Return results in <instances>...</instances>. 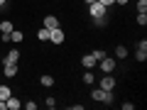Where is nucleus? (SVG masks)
Segmentation results:
<instances>
[{
    "instance_id": "f257e3e1",
    "label": "nucleus",
    "mask_w": 147,
    "mask_h": 110,
    "mask_svg": "<svg viewBox=\"0 0 147 110\" xmlns=\"http://www.w3.org/2000/svg\"><path fill=\"white\" fill-rule=\"evenodd\" d=\"M88 12H91V17H93L96 25H103V22H105V5H103V3H98V0L91 3V5H88Z\"/></svg>"
},
{
    "instance_id": "f03ea898",
    "label": "nucleus",
    "mask_w": 147,
    "mask_h": 110,
    "mask_svg": "<svg viewBox=\"0 0 147 110\" xmlns=\"http://www.w3.org/2000/svg\"><path fill=\"white\" fill-rule=\"evenodd\" d=\"M98 66L103 68V73H113V71H115V66H118V61H115L113 56H103V59L98 61Z\"/></svg>"
},
{
    "instance_id": "7ed1b4c3",
    "label": "nucleus",
    "mask_w": 147,
    "mask_h": 110,
    "mask_svg": "<svg viewBox=\"0 0 147 110\" xmlns=\"http://www.w3.org/2000/svg\"><path fill=\"white\" fill-rule=\"evenodd\" d=\"M15 30V25H12L10 20H3L0 22V34H3V42H10V32Z\"/></svg>"
},
{
    "instance_id": "20e7f679",
    "label": "nucleus",
    "mask_w": 147,
    "mask_h": 110,
    "mask_svg": "<svg viewBox=\"0 0 147 110\" xmlns=\"http://www.w3.org/2000/svg\"><path fill=\"white\" fill-rule=\"evenodd\" d=\"M49 42H52V44H61L64 42V30H61V27L49 30Z\"/></svg>"
},
{
    "instance_id": "39448f33",
    "label": "nucleus",
    "mask_w": 147,
    "mask_h": 110,
    "mask_svg": "<svg viewBox=\"0 0 147 110\" xmlns=\"http://www.w3.org/2000/svg\"><path fill=\"white\" fill-rule=\"evenodd\" d=\"M135 59H137V61H145V59H147V42H145V39H142V42H137Z\"/></svg>"
},
{
    "instance_id": "423d86ee",
    "label": "nucleus",
    "mask_w": 147,
    "mask_h": 110,
    "mask_svg": "<svg viewBox=\"0 0 147 110\" xmlns=\"http://www.w3.org/2000/svg\"><path fill=\"white\" fill-rule=\"evenodd\" d=\"M100 88H103V91H113V88H115V78H113L110 73H105L103 78H100Z\"/></svg>"
},
{
    "instance_id": "0eeeda50",
    "label": "nucleus",
    "mask_w": 147,
    "mask_h": 110,
    "mask_svg": "<svg viewBox=\"0 0 147 110\" xmlns=\"http://www.w3.org/2000/svg\"><path fill=\"white\" fill-rule=\"evenodd\" d=\"M17 61H20V49H10L3 59V64H17Z\"/></svg>"
},
{
    "instance_id": "6e6552de",
    "label": "nucleus",
    "mask_w": 147,
    "mask_h": 110,
    "mask_svg": "<svg viewBox=\"0 0 147 110\" xmlns=\"http://www.w3.org/2000/svg\"><path fill=\"white\" fill-rule=\"evenodd\" d=\"M5 103H7V110H20V108H22V100H20V98H15V95H10Z\"/></svg>"
},
{
    "instance_id": "1a4fd4ad",
    "label": "nucleus",
    "mask_w": 147,
    "mask_h": 110,
    "mask_svg": "<svg viewBox=\"0 0 147 110\" xmlns=\"http://www.w3.org/2000/svg\"><path fill=\"white\" fill-rule=\"evenodd\" d=\"M3 71L7 78H12V76H17V64H3Z\"/></svg>"
},
{
    "instance_id": "9d476101",
    "label": "nucleus",
    "mask_w": 147,
    "mask_h": 110,
    "mask_svg": "<svg viewBox=\"0 0 147 110\" xmlns=\"http://www.w3.org/2000/svg\"><path fill=\"white\" fill-rule=\"evenodd\" d=\"M81 64H84V68H93V66H98V61L93 59V54H86V56L81 59Z\"/></svg>"
},
{
    "instance_id": "9b49d317",
    "label": "nucleus",
    "mask_w": 147,
    "mask_h": 110,
    "mask_svg": "<svg viewBox=\"0 0 147 110\" xmlns=\"http://www.w3.org/2000/svg\"><path fill=\"white\" fill-rule=\"evenodd\" d=\"M44 27H47V30H54V27H61V25H59V20L54 15H47L44 17Z\"/></svg>"
},
{
    "instance_id": "f8f14e48",
    "label": "nucleus",
    "mask_w": 147,
    "mask_h": 110,
    "mask_svg": "<svg viewBox=\"0 0 147 110\" xmlns=\"http://www.w3.org/2000/svg\"><path fill=\"white\" fill-rule=\"evenodd\" d=\"M22 39H25V34H22L20 30H12V32H10V42H12V44H20Z\"/></svg>"
},
{
    "instance_id": "ddd939ff",
    "label": "nucleus",
    "mask_w": 147,
    "mask_h": 110,
    "mask_svg": "<svg viewBox=\"0 0 147 110\" xmlns=\"http://www.w3.org/2000/svg\"><path fill=\"white\" fill-rule=\"evenodd\" d=\"M37 39H39V42H49V30L47 27H42V30L37 32Z\"/></svg>"
},
{
    "instance_id": "4468645a",
    "label": "nucleus",
    "mask_w": 147,
    "mask_h": 110,
    "mask_svg": "<svg viewBox=\"0 0 147 110\" xmlns=\"http://www.w3.org/2000/svg\"><path fill=\"white\" fill-rule=\"evenodd\" d=\"M10 95H12V91L7 88V86H3V83H0V100H7Z\"/></svg>"
},
{
    "instance_id": "2eb2a0df",
    "label": "nucleus",
    "mask_w": 147,
    "mask_h": 110,
    "mask_svg": "<svg viewBox=\"0 0 147 110\" xmlns=\"http://www.w3.org/2000/svg\"><path fill=\"white\" fill-rule=\"evenodd\" d=\"M100 103H105V105L113 103V91H103V98H100Z\"/></svg>"
},
{
    "instance_id": "dca6fc26",
    "label": "nucleus",
    "mask_w": 147,
    "mask_h": 110,
    "mask_svg": "<svg viewBox=\"0 0 147 110\" xmlns=\"http://www.w3.org/2000/svg\"><path fill=\"white\" fill-rule=\"evenodd\" d=\"M39 83H42L44 88H52V86H54V78H52V76L47 73V76H42V81H39Z\"/></svg>"
},
{
    "instance_id": "f3484780",
    "label": "nucleus",
    "mask_w": 147,
    "mask_h": 110,
    "mask_svg": "<svg viewBox=\"0 0 147 110\" xmlns=\"http://www.w3.org/2000/svg\"><path fill=\"white\" fill-rule=\"evenodd\" d=\"M115 56H118V59H125V56H127V49L123 47V44H120V47L115 49Z\"/></svg>"
},
{
    "instance_id": "a211bd4d",
    "label": "nucleus",
    "mask_w": 147,
    "mask_h": 110,
    "mask_svg": "<svg viewBox=\"0 0 147 110\" xmlns=\"http://www.w3.org/2000/svg\"><path fill=\"white\" fill-rule=\"evenodd\" d=\"M137 25H147V12H137Z\"/></svg>"
},
{
    "instance_id": "6ab92c4d",
    "label": "nucleus",
    "mask_w": 147,
    "mask_h": 110,
    "mask_svg": "<svg viewBox=\"0 0 147 110\" xmlns=\"http://www.w3.org/2000/svg\"><path fill=\"white\" fill-rule=\"evenodd\" d=\"M137 12H147V0H137Z\"/></svg>"
},
{
    "instance_id": "aec40b11",
    "label": "nucleus",
    "mask_w": 147,
    "mask_h": 110,
    "mask_svg": "<svg viewBox=\"0 0 147 110\" xmlns=\"http://www.w3.org/2000/svg\"><path fill=\"white\" fill-rule=\"evenodd\" d=\"M91 98H93V100H98V103H100V98H103V88H96L93 93H91Z\"/></svg>"
},
{
    "instance_id": "412c9836",
    "label": "nucleus",
    "mask_w": 147,
    "mask_h": 110,
    "mask_svg": "<svg viewBox=\"0 0 147 110\" xmlns=\"http://www.w3.org/2000/svg\"><path fill=\"white\" fill-rule=\"evenodd\" d=\"M88 83H93V73L86 71V73H84V86H88Z\"/></svg>"
},
{
    "instance_id": "4be33fe9",
    "label": "nucleus",
    "mask_w": 147,
    "mask_h": 110,
    "mask_svg": "<svg viewBox=\"0 0 147 110\" xmlns=\"http://www.w3.org/2000/svg\"><path fill=\"white\" fill-rule=\"evenodd\" d=\"M91 54H93V59H96V61H100V59L105 56V54H103V49H96V52H91Z\"/></svg>"
},
{
    "instance_id": "5701e85b",
    "label": "nucleus",
    "mask_w": 147,
    "mask_h": 110,
    "mask_svg": "<svg viewBox=\"0 0 147 110\" xmlns=\"http://www.w3.org/2000/svg\"><path fill=\"white\" fill-rule=\"evenodd\" d=\"M44 105H47V108H57V100H54V98H47V100H44Z\"/></svg>"
},
{
    "instance_id": "b1692460",
    "label": "nucleus",
    "mask_w": 147,
    "mask_h": 110,
    "mask_svg": "<svg viewBox=\"0 0 147 110\" xmlns=\"http://www.w3.org/2000/svg\"><path fill=\"white\" fill-rule=\"evenodd\" d=\"M25 108L27 110H37V103H34V100H30V103H25Z\"/></svg>"
},
{
    "instance_id": "393cba45",
    "label": "nucleus",
    "mask_w": 147,
    "mask_h": 110,
    "mask_svg": "<svg viewBox=\"0 0 147 110\" xmlns=\"http://www.w3.org/2000/svg\"><path fill=\"white\" fill-rule=\"evenodd\" d=\"M98 3H103L105 7H108V5H115V0H98Z\"/></svg>"
},
{
    "instance_id": "a878e982",
    "label": "nucleus",
    "mask_w": 147,
    "mask_h": 110,
    "mask_svg": "<svg viewBox=\"0 0 147 110\" xmlns=\"http://www.w3.org/2000/svg\"><path fill=\"white\" fill-rule=\"evenodd\" d=\"M0 110H7V103H5V100H0Z\"/></svg>"
},
{
    "instance_id": "bb28decb",
    "label": "nucleus",
    "mask_w": 147,
    "mask_h": 110,
    "mask_svg": "<svg viewBox=\"0 0 147 110\" xmlns=\"http://www.w3.org/2000/svg\"><path fill=\"white\" fill-rule=\"evenodd\" d=\"M118 5H127V3H130V0H115Z\"/></svg>"
},
{
    "instance_id": "cd10ccee",
    "label": "nucleus",
    "mask_w": 147,
    "mask_h": 110,
    "mask_svg": "<svg viewBox=\"0 0 147 110\" xmlns=\"http://www.w3.org/2000/svg\"><path fill=\"white\" fill-rule=\"evenodd\" d=\"M3 5H5V0H0V7H3Z\"/></svg>"
},
{
    "instance_id": "c85d7f7f",
    "label": "nucleus",
    "mask_w": 147,
    "mask_h": 110,
    "mask_svg": "<svg viewBox=\"0 0 147 110\" xmlns=\"http://www.w3.org/2000/svg\"><path fill=\"white\" fill-rule=\"evenodd\" d=\"M86 3H88V5H91V3H96V0H86Z\"/></svg>"
},
{
    "instance_id": "c756f323",
    "label": "nucleus",
    "mask_w": 147,
    "mask_h": 110,
    "mask_svg": "<svg viewBox=\"0 0 147 110\" xmlns=\"http://www.w3.org/2000/svg\"><path fill=\"white\" fill-rule=\"evenodd\" d=\"M0 12H3V7H0Z\"/></svg>"
}]
</instances>
